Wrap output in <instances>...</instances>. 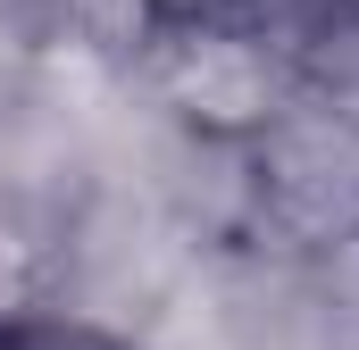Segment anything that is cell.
<instances>
[{"mask_svg": "<svg viewBox=\"0 0 359 350\" xmlns=\"http://www.w3.org/2000/svg\"><path fill=\"white\" fill-rule=\"evenodd\" d=\"M192 259H201V242L159 200L92 175L84 200L59 217L42 275H34V300L8 334H67V342H92V350H134L159 326V309L184 292Z\"/></svg>", "mask_w": 359, "mask_h": 350, "instance_id": "obj_1", "label": "cell"}, {"mask_svg": "<svg viewBox=\"0 0 359 350\" xmlns=\"http://www.w3.org/2000/svg\"><path fill=\"white\" fill-rule=\"evenodd\" d=\"M50 17H42V0H0V108H17L25 92L42 84V67H50Z\"/></svg>", "mask_w": 359, "mask_h": 350, "instance_id": "obj_5", "label": "cell"}, {"mask_svg": "<svg viewBox=\"0 0 359 350\" xmlns=\"http://www.w3.org/2000/svg\"><path fill=\"white\" fill-rule=\"evenodd\" d=\"M318 300H326V326H334V350H359V234H343L334 251H318Z\"/></svg>", "mask_w": 359, "mask_h": 350, "instance_id": "obj_6", "label": "cell"}, {"mask_svg": "<svg viewBox=\"0 0 359 350\" xmlns=\"http://www.w3.org/2000/svg\"><path fill=\"white\" fill-rule=\"evenodd\" d=\"M8 350H92V342H67V334H8Z\"/></svg>", "mask_w": 359, "mask_h": 350, "instance_id": "obj_8", "label": "cell"}, {"mask_svg": "<svg viewBox=\"0 0 359 350\" xmlns=\"http://www.w3.org/2000/svg\"><path fill=\"white\" fill-rule=\"evenodd\" d=\"M159 17H234V25H276V34H292L318 0H151Z\"/></svg>", "mask_w": 359, "mask_h": 350, "instance_id": "obj_7", "label": "cell"}, {"mask_svg": "<svg viewBox=\"0 0 359 350\" xmlns=\"http://www.w3.org/2000/svg\"><path fill=\"white\" fill-rule=\"evenodd\" d=\"M134 92L192 134L251 142L276 108L301 92L292 34L276 25H234V17H151V34L126 59Z\"/></svg>", "mask_w": 359, "mask_h": 350, "instance_id": "obj_2", "label": "cell"}, {"mask_svg": "<svg viewBox=\"0 0 359 350\" xmlns=\"http://www.w3.org/2000/svg\"><path fill=\"white\" fill-rule=\"evenodd\" d=\"M292 59H301V92L359 125V0H318L292 25Z\"/></svg>", "mask_w": 359, "mask_h": 350, "instance_id": "obj_4", "label": "cell"}, {"mask_svg": "<svg viewBox=\"0 0 359 350\" xmlns=\"http://www.w3.org/2000/svg\"><path fill=\"white\" fill-rule=\"evenodd\" d=\"M343 234H359V125L292 92L251 134V242L318 259Z\"/></svg>", "mask_w": 359, "mask_h": 350, "instance_id": "obj_3", "label": "cell"}]
</instances>
